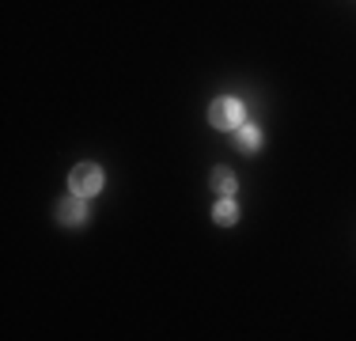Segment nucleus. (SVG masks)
Returning a JSON list of instances; mask_svg holds the SVG:
<instances>
[{
	"instance_id": "f257e3e1",
	"label": "nucleus",
	"mask_w": 356,
	"mask_h": 341,
	"mask_svg": "<svg viewBox=\"0 0 356 341\" xmlns=\"http://www.w3.org/2000/svg\"><path fill=\"white\" fill-rule=\"evenodd\" d=\"M209 122H213L216 129H239L243 125V102L239 99H216L213 106H209Z\"/></svg>"
},
{
	"instance_id": "f03ea898",
	"label": "nucleus",
	"mask_w": 356,
	"mask_h": 341,
	"mask_svg": "<svg viewBox=\"0 0 356 341\" xmlns=\"http://www.w3.org/2000/svg\"><path fill=\"white\" fill-rule=\"evenodd\" d=\"M69 182H72V193H80V198H91V193L103 190V170H99L95 164H80V167H72Z\"/></svg>"
},
{
	"instance_id": "7ed1b4c3",
	"label": "nucleus",
	"mask_w": 356,
	"mask_h": 341,
	"mask_svg": "<svg viewBox=\"0 0 356 341\" xmlns=\"http://www.w3.org/2000/svg\"><path fill=\"white\" fill-rule=\"evenodd\" d=\"M57 216H61V224H69V228L83 224V220H88V201H83L80 193H69V198L57 201Z\"/></svg>"
},
{
	"instance_id": "20e7f679",
	"label": "nucleus",
	"mask_w": 356,
	"mask_h": 341,
	"mask_svg": "<svg viewBox=\"0 0 356 341\" xmlns=\"http://www.w3.org/2000/svg\"><path fill=\"white\" fill-rule=\"evenodd\" d=\"M258 144H261V133L254 129V125H239V129H235V148L239 152H258Z\"/></svg>"
},
{
	"instance_id": "39448f33",
	"label": "nucleus",
	"mask_w": 356,
	"mask_h": 341,
	"mask_svg": "<svg viewBox=\"0 0 356 341\" xmlns=\"http://www.w3.org/2000/svg\"><path fill=\"white\" fill-rule=\"evenodd\" d=\"M213 220H216L220 228H232L235 220H239V209H235V201H232V198H224V201H220L216 209H213Z\"/></svg>"
},
{
	"instance_id": "423d86ee",
	"label": "nucleus",
	"mask_w": 356,
	"mask_h": 341,
	"mask_svg": "<svg viewBox=\"0 0 356 341\" xmlns=\"http://www.w3.org/2000/svg\"><path fill=\"white\" fill-rule=\"evenodd\" d=\"M235 186H239V182H235V175H232L227 167H216V170H213V190H216V193L232 198V193H235Z\"/></svg>"
}]
</instances>
